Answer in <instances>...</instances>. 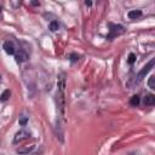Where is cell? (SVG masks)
Masks as SVG:
<instances>
[{
  "mask_svg": "<svg viewBox=\"0 0 155 155\" xmlns=\"http://www.w3.org/2000/svg\"><path fill=\"white\" fill-rule=\"evenodd\" d=\"M134 62H136V54L134 53H130L128 54V58H127V63L132 65Z\"/></svg>",
  "mask_w": 155,
  "mask_h": 155,
  "instance_id": "obj_14",
  "label": "cell"
},
{
  "mask_svg": "<svg viewBox=\"0 0 155 155\" xmlns=\"http://www.w3.org/2000/svg\"><path fill=\"white\" fill-rule=\"evenodd\" d=\"M27 59H28V53H27V52H24L23 50H21L19 52L15 53V61H16L18 64H21V63L25 62Z\"/></svg>",
  "mask_w": 155,
  "mask_h": 155,
  "instance_id": "obj_5",
  "label": "cell"
},
{
  "mask_svg": "<svg viewBox=\"0 0 155 155\" xmlns=\"http://www.w3.org/2000/svg\"><path fill=\"white\" fill-rule=\"evenodd\" d=\"M56 103H57V127L62 128L61 120H64L65 116V75L61 73L57 79V94H56Z\"/></svg>",
  "mask_w": 155,
  "mask_h": 155,
  "instance_id": "obj_1",
  "label": "cell"
},
{
  "mask_svg": "<svg viewBox=\"0 0 155 155\" xmlns=\"http://www.w3.org/2000/svg\"><path fill=\"white\" fill-rule=\"evenodd\" d=\"M1 81H2V79H1V75H0V84H1Z\"/></svg>",
  "mask_w": 155,
  "mask_h": 155,
  "instance_id": "obj_19",
  "label": "cell"
},
{
  "mask_svg": "<svg viewBox=\"0 0 155 155\" xmlns=\"http://www.w3.org/2000/svg\"><path fill=\"white\" fill-rule=\"evenodd\" d=\"M18 122H19V125H21V126H25V125H27V122H28V117L22 115V116H19Z\"/></svg>",
  "mask_w": 155,
  "mask_h": 155,
  "instance_id": "obj_15",
  "label": "cell"
},
{
  "mask_svg": "<svg viewBox=\"0 0 155 155\" xmlns=\"http://www.w3.org/2000/svg\"><path fill=\"white\" fill-rule=\"evenodd\" d=\"M28 138H30V132L27 131V130H21V131H18V132L15 134V137H13V143H19V142H22V140H24V139H28Z\"/></svg>",
  "mask_w": 155,
  "mask_h": 155,
  "instance_id": "obj_3",
  "label": "cell"
},
{
  "mask_svg": "<svg viewBox=\"0 0 155 155\" xmlns=\"http://www.w3.org/2000/svg\"><path fill=\"white\" fill-rule=\"evenodd\" d=\"M58 28H59V24H58L57 21H51V22H50V24H48V29H50L51 31H57Z\"/></svg>",
  "mask_w": 155,
  "mask_h": 155,
  "instance_id": "obj_9",
  "label": "cell"
},
{
  "mask_svg": "<svg viewBox=\"0 0 155 155\" xmlns=\"http://www.w3.org/2000/svg\"><path fill=\"white\" fill-rule=\"evenodd\" d=\"M2 48L5 50V52L7 54H15V45L12 41H5L4 45H2Z\"/></svg>",
  "mask_w": 155,
  "mask_h": 155,
  "instance_id": "obj_6",
  "label": "cell"
},
{
  "mask_svg": "<svg viewBox=\"0 0 155 155\" xmlns=\"http://www.w3.org/2000/svg\"><path fill=\"white\" fill-rule=\"evenodd\" d=\"M31 5L38 6V5H40V2H39V1H36V0H33V1H31Z\"/></svg>",
  "mask_w": 155,
  "mask_h": 155,
  "instance_id": "obj_17",
  "label": "cell"
},
{
  "mask_svg": "<svg viewBox=\"0 0 155 155\" xmlns=\"http://www.w3.org/2000/svg\"><path fill=\"white\" fill-rule=\"evenodd\" d=\"M109 27H110V34L108 35V38H114L115 35H119V34H122L124 31H125V29H124V27L122 25H119V24H109Z\"/></svg>",
  "mask_w": 155,
  "mask_h": 155,
  "instance_id": "obj_4",
  "label": "cell"
},
{
  "mask_svg": "<svg viewBox=\"0 0 155 155\" xmlns=\"http://www.w3.org/2000/svg\"><path fill=\"white\" fill-rule=\"evenodd\" d=\"M85 4H86L87 6H91V5H92V1H91V0H85Z\"/></svg>",
  "mask_w": 155,
  "mask_h": 155,
  "instance_id": "obj_18",
  "label": "cell"
},
{
  "mask_svg": "<svg viewBox=\"0 0 155 155\" xmlns=\"http://www.w3.org/2000/svg\"><path fill=\"white\" fill-rule=\"evenodd\" d=\"M0 12H1V6H0Z\"/></svg>",
  "mask_w": 155,
  "mask_h": 155,
  "instance_id": "obj_20",
  "label": "cell"
},
{
  "mask_svg": "<svg viewBox=\"0 0 155 155\" xmlns=\"http://www.w3.org/2000/svg\"><path fill=\"white\" fill-rule=\"evenodd\" d=\"M148 85H149V87H150L151 90L155 88V76H154V75H151V76L149 78V80H148Z\"/></svg>",
  "mask_w": 155,
  "mask_h": 155,
  "instance_id": "obj_13",
  "label": "cell"
},
{
  "mask_svg": "<svg viewBox=\"0 0 155 155\" xmlns=\"http://www.w3.org/2000/svg\"><path fill=\"white\" fill-rule=\"evenodd\" d=\"M142 11L140 10H132V11H130L128 12V18L130 19H137V18H139V17H142Z\"/></svg>",
  "mask_w": 155,
  "mask_h": 155,
  "instance_id": "obj_7",
  "label": "cell"
},
{
  "mask_svg": "<svg viewBox=\"0 0 155 155\" xmlns=\"http://www.w3.org/2000/svg\"><path fill=\"white\" fill-rule=\"evenodd\" d=\"M139 102H140V99H139V96H137V94L132 96L131 99H130V104H131L132 107H137V105L139 104Z\"/></svg>",
  "mask_w": 155,
  "mask_h": 155,
  "instance_id": "obj_11",
  "label": "cell"
},
{
  "mask_svg": "<svg viewBox=\"0 0 155 155\" xmlns=\"http://www.w3.org/2000/svg\"><path fill=\"white\" fill-rule=\"evenodd\" d=\"M154 67V59H150V62L145 65V67H143L142 68V70L137 74V76H136V79H134V84H138V82H140L144 78H145V75L148 74V71Z\"/></svg>",
  "mask_w": 155,
  "mask_h": 155,
  "instance_id": "obj_2",
  "label": "cell"
},
{
  "mask_svg": "<svg viewBox=\"0 0 155 155\" xmlns=\"http://www.w3.org/2000/svg\"><path fill=\"white\" fill-rule=\"evenodd\" d=\"M144 104L145 105H154L155 104V96L154 94H147L144 97Z\"/></svg>",
  "mask_w": 155,
  "mask_h": 155,
  "instance_id": "obj_8",
  "label": "cell"
},
{
  "mask_svg": "<svg viewBox=\"0 0 155 155\" xmlns=\"http://www.w3.org/2000/svg\"><path fill=\"white\" fill-rule=\"evenodd\" d=\"M33 149H34V145L25 147V148H18L17 149V153H19V154H27V153H30Z\"/></svg>",
  "mask_w": 155,
  "mask_h": 155,
  "instance_id": "obj_12",
  "label": "cell"
},
{
  "mask_svg": "<svg viewBox=\"0 0 155 155\" xmlns=\"http://www.w3.org/2000/svg\"><path fill=\"white\" fill-rule=\"evenodd\" d=\"M10 96H11V91H10V90H5V91L1 93V96H0V101H1V102H6V101L10 98Z\"/></svg>",
  "mask_w": 155,
  "mask_h": 155,
  "instance_id": "obj_10",
  "label": "cell"
},
{
  "mask_svg": "<svg viewBox=\"0 0 155 155\" xmlns=\"http://www.w3.org/2000/svg\"><path fill=\"white\" fill-rule=\"evenodd\" d=\"M69 59H70L71 63H74V62H76V61L79 59V54H76V53H71V54L69 56Z\"/></svg>",
  "mask_w": 155,
  "mask_h": 155,
  "instance_id": "obj_16",
  "label": "cell"
}]
</instances>
